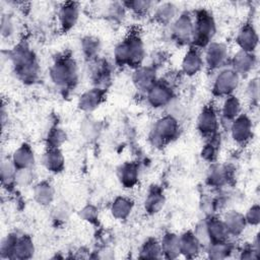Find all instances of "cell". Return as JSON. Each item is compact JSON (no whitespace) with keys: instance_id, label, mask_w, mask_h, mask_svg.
I'll list each match as a JSON object with an SVG mask.
<instances>
[{"instance_id":"cell-18","label":"cell","mask_w":260,"mask_h":260,"mask_svg":"<svg viewBox=\"0 0 260 260\" xmlns=\"http://www.w3.org/2000/svg\"><path fill=\"white\" fill-rule=\"evenodd\" d=\"M205 222L210 243L224 242L226 240L229 233L222 220L215 217H211Z\"/></svg>"},{"instance_id":"cell-28","label":"cell","mask_w":260,"mask_h":260,"mask_svg":"<svg viewBox=\"0 0 260 260\" xmlns=\"http://www.w3.org/2000/svg\"><path fill=\"white\" fill-rule=\"evenodd\" d=\"M133 203L130 199L125 197H118L112 204L111 211L118 219H125L131 212Z\"/></svg>"},{"instance_id":"cell-17","label":"cell","mask_w":260,"mask_h":260,"mask_svg":"<svg viewBox=\"0 0 260 260\" xmlns=\"http://www.w3.org/2000/svg\"><path fill=\"white\" fill-rule=\"evenodd\" d=\"M11 160L17 170L30 169L35 161L34 151L29 145L22 144L14 151Z\"/></svg>"},{"instance_id":"cell-32","label":"cell","mask_w":260,"mask_h":260,"mask_svg":"<svg viewBox=\"0 0 260 260\" xmlns=\"http://www.w3.org/2000/svg\"><path fill=\"white\" fill-rule=\"evenodd\" d=\"M16 173H17V169L13 165L12 160L3 161L1 166L2 184L10 186L13 182H16Z\"/></svg>"},{"instance_id":"cell-33","label":"cell","mask_w":260,"mask_h":260,"mask_svg":"<svg viewBox=\"0 0 260 260\" xmlns=\"http://www.w3.org/2000/svg\"><path fill=\"white\" fill-rule=\"evenodd\" d=\"M230 250V246L224 242H216V243H210L208 254L209 257L212 259H221L228 256Z\"/></svg>"},{"instance_id":"cell-34","label":"cell","mask_w":260,"mask_h":260,"mask_svg":"<svg viewBox=\"0 0 260 260\" xmlns=\"http://www.w3.org/2000/svg\"><path fill=\"white\" fill-rule=\"evenodd\" d=\"M228 180L226 170L221 167H214L208 175V182L213 186H220Z\"/></svg>"},{"instance_id":"cell-26","label":"cell","mask_w":260,"mask_h":260,"mask_svg":"<svg viewBox=\"0 0 260 260\" xmlns=\"http://www.w3.org/2000/svg\"><path fill=\"white\" fill-rule=\"evenodd\" d=\"M161 254L167 258H176L180 254L179 248V237L174 234H167L164 236L161 244Z\"/></svg>"},{"instance_id":"cell-41","label":"cell","mask_w":260,"mask_h":260,"mask_svg":"<svg viewBox=\"0 0 260 260\" xmlns=\"http://www.w3.org/2000/svg\"><path fill=\"white\" fill-rule=\"evenodd\" d=\"M81 213L83 218H85V220L92 221L96 218V209L93 206H86Z\"/></svg>"},{"instance_id":"cell-29","label":"cell","mask_w":260,"mask_h":260,"mask_svg":"<svg viewBox=\"0 0 260 260\" xmlns=\"http://www.w3.org/2000/svg\"><path fill=\"white\" fill-rule=\"evenodd\" d=\"M34 196H35V199L40 204L47 205V204L51 203L53 196H54V191L50 184L43 182L35 187Z\"/></svg>"},{"instance_id":"cell-30","label":"cell","mask_w":260,"mask_h":260,"mask_svg":"<svg viewBox=\"0 0 260 260\" xmlns=\"http://www.w3.org/2000/svg\"><path fill=\"white\" fill-rule=\"evenodd\" d=\"M177 14V7L173 3H162L156 7L155 19L161 23H168L172 21Z\"/></svg>"},{"instance_id":"cell-25","label":"cell","mask_w":260,"mask_h":260,"mask_svg":"<svg viewBox=\"0 0 260 260\" xmlns=\"http://www.w3.org/2000/svg\"><path fill=\"white\" fill-rule=\"evenodd\" d=\"M240 111H241L240 101L234 95L226 96L221 108L222 118L225 121L232 123L240 115Z\"/></svg>"},{"instance_id":"cell-38","label":"cell","mask_w":260,"mask_h":260,"mask_svg":"<svg viewBox=\"0 0 260 260\" xmlns=\"http://www.w3.org/2000/svg\"><path fill=\"white\" fill-rule=\"evenodd\" d=\"M17 237L15 235H9L6 237L5 240H3L1 244V254L2 257L6 258H11L13 254V250L15 247V244L17 242Z\"/></svg>"},{"instance_id":"cell-23","label":"cell","mask_w":260,"mask_h":260,"mask_svg":"<svg viewBox=\"0 0 260 260\" xmlns=\"http://www.w3.org/2000/svg\"><path fill=\"white\" fill-rule=\"evenodd\" d=\"M164 204L165 196L161 190L156 186L151 187L145 199V210L149 213H156L162 208Z\"/></svg>"},{"instance_id":"cell-12","label":"cell","mask_w":260,"mask_h":260,"mask_svg":"<svg viewBox=\"0 0 260 260\" xmlns=\"http://www.w3.org/2000/svg\"><path fill=\"white\" fill-rule=\"evenodd\" d=\"M79 15V7L75 2L64 3L59 10L60 25L64 30L70 29L76 23Z\"/></svg>"},{"instance_id":"cell-16","label":"cell","mask_w":260,"mask_h":260,"mask_svg":"<svg viewBox=\"0 0 260 260\" xmlns=\"http://www.w3.org/2000/svg\"><path fill=\"white\" fill-rule=\"evenodd\" d=\"M200 246L201 244L199 243L198 239L191 232L184 233L181 237H179L180 254H183L185 257H195L200 251Z\"/></svg>"},{"instance_id":"cell-9","label":"cell","mask_w":260,"mask_h":260,"mask_svg":"<svg viewBox=\"0 0 260 260\" xmlns=\"http://www.w3.org/2000/svg\"><path fill=\"white\" fill-rule=\"evenodd\" d=\"M218 125L219 122L216 111L212 106H206L199 114L197 120V128L199 132L202 135L208 136L210 138L215 135L218 129Z\"/></svg>"},{"instance_id":"cell-14","label":"cell","mask_w":260,"mask_h":260,"mask_svg":"<svg viewBox=\"0 0 260 260\" xmlns=\"http://www.w3.org/2000/svg\"><path fill=\"white\" fill-rule=\"evenodd\" d=\"M203 65V59L196 48H191L186 53L182 61V70L188 75L192 76L199 72Z\"/></svg>"},{"instance_id":"cell-24","label":"cell","mask_w":260,"mask_h":260,"mask_svg":"<svg viewBox=\"0 0 260 260\" xmlns=\"http://www.w3.org/2000/svg\"><path fill=\"white\" fill-rule=\"evenodd\" d=\"M35 251L31 239L28 236H22L17 239L11 259H28Z\"/></svg>"},{"instance_id":"cell-1","label":"cell","mask_w":260,"mask_h":260,"mask_svg":"<svg viewBox=\"0 0 260 260\" xmlns=\"http://www.w3.org/2000/svg\"><path fill=\"white\" fill-rule=\"evenodd\" d=\"M114 56L119 65L138 67L144 58V47L139 36L130 34L116 46Z\"/></svg>"},{"instance_id":"cell-6","label":"cell","mask_w":260,"mask_h":260,"mask_svg":"<svg viewBox=\"0 0 260 260\" xmlns=\"http://www.w3.org/2000/svg\"><path fill=\"white\" fill-rule=\"evenodd\" d=\"M173 96V87L167 80L155 81L154 84L146 91L147 102L153 108H162L168 106Z\"/></svg>"},{"instance_id":"cell-4","label":"cell","mask_w":260,"mask_h":260,"mask_svg":"<svg viewBox=\"0 0 260 260\" xmlns=\"http://www.w3.org/2000/svg\"><path fill=\"white\" fill-rule=\"evenodd\" d=\"M193 30V42L198 46H205L210 44L215 32V23L212 15L206 10H199L196 13Z\"/></svg>"},{"instance_id":"cell-19","label":"cell","mask_w":260,"mask_h":260,"mask_svg":"<svg viewBox=\"0 0 260 260\" xmlns=\"http://www.w3.org/2000/svg\"><path fill=\"white\" fill-rule=\"evenodd\" d=\"M222 221L228 230L229 235L233 236L240 235L244 231L247 223L245 216L238 211H229L224 215Z\"/></svg>"},{"instance_id":"cell-35","label":"cell","mask_w":260,"mask_h":260,"mask_svg":"<svg viewBox=\"0 0 260 260\" xmlns=\"http://www.w3.org/2000/svg\"><path fill=\"white\" fill-rule=\"evenodd\" d=\"M66 140V133L59 128L53 129L48 136L49 148H59V146Z\"/></svg>"},{"instance_id":"cell-37","label":"cell","mask_w":260,"mask_h":260,"mask_svg":"<svg viewBox=\"0 0 260 260\" xmlns=\"http://www.w3.org/2000/svg\"><path fill=\"white\" fill-rule=\"evenodd\" d=\"M99 41L92 37H87L82 41V50L88 58L95 56L99 52Z\"/></svg>"},{"instance_id":"cell-10","label":"cell","mask_w":260,"mask_h":260,"mask_svg":"<svg viewBox=\"0 0 260 260\" xmlns=\"http://www.w3.org/2000/svg\"><path fill=\"white\" fill-rule=\"evenodd\" d=\"M231 134L236 142L246 143L252 136L251 120L246 115H239L231 123Z\"/></svg>"},{"instance_id":"cell-42","label":"cell","mask_w":260,"mask_h":260,"mask_svg":"<svg viewBox=\"0 0 260 260\" xmlns=\"http://www.w3.org/2000/svg\"><path fill=\"white\" fill-rule=\"evenodd\" d=\"M13 31V22L10 18H6L2 20V35L5 37H9Z\"/></svg>"},{"instance_id":"cell-7","label":"cell","mask_w":260,"mask_h":260,"mask_svg":"<svg viewBox=\"0 0 260 260\" xmlns=\"http://www.w3.org/2000/svg\"><path fill=\"white\" fill-rule=\"evenodd\" d=\"M240 75L233 69H223L215 77L213 82V92L219 96H229L238 87Z\"/></svg>"},{"instance_id":"cell-3","label":"cell","mask_w":260,"mask_h":260,"mask_svg":"<svg viewBox=\"0 0 260 260\" xmlns=\"http://www.w3.org/2000/svg\"><path fill=\"white\" fill-rule=\"evenodd\" d=\"M179 123L177 119L170 115L159 118L151 131L150 138L155 146H164L178 136Z\"/></svg>"},{"instance_id":"cell-40","label":"cell","mask_w":260,"mask_h":260,"mask_svg":"<svg viewBox=\"0 0 260 260\" xmlns=\"http://www.w3.org/2000/svg\"><path fill=\"white\" fill-rule=\"evenodd\" d=\"M260 218V209H259V206L258 205H254L252 206L246 216H245V219H246V222L249 223V224H252V225H256L259 223V219Z\"/></svg>"},{"instance_id":"cell-15","label":"cell","mask_w":260,"mask_h":260,"mask_svg":"<svg viewBox=\"0 0 260 260\" xmlns=\"http://www.w3.org/2000/svg\"><path fill=\"white\" fill-rule=\"evenodd\" d=\"M133 81L135 86L139 90L147 91L156 81L155 69L152 67H139L136 69L133 75Z\"/></svg>"},{"instance_id":"cell-11","label":"cell","mask_w":260,"mask_h":260,"mask_svg":"<svg viewBox=\"0 0 260 260\" xmlns=\"http://www.w3.org/2000/svg\"><path fill=\"white\" fill-rule=\"evenodd\" d=\"M228 59L226 47L221 43H210L208 44L205 60L207 66L210 69H217L225 63Z\"/></svg>"},{"instance_id":"cell-2","label":"cell","mask_w":260,"mask_h":260,"mask_svg":"<svg viewBox=\"0 0 260 260\" xmlns=\"http://www.w3.org/2000/svg\"><path fill=\"white\" fill-rule=\"evenodd\" d=\"M15 73L23 82H34L38 75V64L34 54L24 48L17 49L13 55Z\"/></svg>"},{"instance_id":"cell-5","label":"cell","mask_w":260,"mask_h":260,"mask_svg":"<svg viewBox=\"0 0 260 260\" xmlns=\"http://www.w3.org/2000/svg\"><path fill=\"white\" fill-rule=\"evenodd\" d=\"M76 64L69 58H61L52 66L50 75L59 86H69L76 80Z\"/></svg>"},{"instance_id":"cell-13","label":"cell","mask_w":260,"mask_h":260,"mask_svg":"<svg viewBox=\"0 0 260 260\" xmlns=\"http://www.w3.org/2000/svg\"><path fill=\"white\" fill-rule=\"evenodd\" d=\"M237 43L242 51L252 53L258 43V36L252 24H245L240 29L237 36Z\"/></svg>"},{"instance_id":"cell-31","label":"cell","mask_w":260,"mask_h":260,"mask_svg":"<svg viewBox=\"0 0 260 260\" xmlns=\"http://www.w3.org/2000/svg\"><path fill=\"white\" fill-rule=\"evenodd\" d=\"M160 254H161L160 244L154 239H149L142 246L139 257L144 259H151V258H158Z\"/></svg>"},{"instance_id":"cell-22","label":"cell","mask_w":260,"mask_h":260,"mask_svg":"<svg viewBox=\"0 0 260 260\" xmlns=\"http://www.w3.org/2000/svg\"><path fill=\"white\" fill-rule=\"evenodd\" d=\"M103 99V91L101 88H92L80 95L78 106L83 111H91L95 109Z\"/></svg>"},{"instance_id":"cell-39","label":"cell","mask_w":260,"mask_h":260,"mask_svg":"<svg viewBox=\"0 0 260 260\" xmlns=\"http://www.w3.org/2000/svg\"><path fill=\"white\" fill-rule=\"evenodd\" d=\"M128 8H130L133 12L137 14H143L147 12V10L151 7V2L149 1H142V0H135L126 3Z\"/></svg>"},{"instance_id":"cell-21","label":"cell","mask_w":260,"mask_h":260,"mask_svg":"<svg viewBox=\"0 0 260 260\" xmlns=\"http://www.w3.org/2000/svg\"><path fill=\"white\" fill-rule=\"evenodd\" d=\"M44 165L52 173H59L64 167V157L59 148H49L43 158Z\"/></svg>"},{"instance_id":"cell-8","label":"cell","mask_w":260,"mask_h":260,"mask_svg":"<svg viewBox=\"0 0 260 260\" xmlns=\"http://www.w3.org/2000/svg\"><path fill=\"white\" fill-rule=\"evenodd\" d=\"M194 22L188 13H182L178 16L172 25L173 38L181 44H186L193 40Z\"/></svg>"},{"instance_id":"cell-36","label":"cell","mask_w":260,"mask_h":260,"mask_svg":"<svg viewBox=\"0 0 260 260\" xmlns=\"http://www.w3.org/2000/svg\"><path fill=\"white\" fill-rule=\"evenodd\" d=\"M211 139L209 140L208 143H206L202 149L201 155L204 159L206 160H213L216 157L217 153V146H218V141L215 139L214 136L210 137Z\"/></svg>"},{"instance_id":"cell-20","label":"cell","mask_w":260,"mask_h":260,"mask_svg":"<svg viewBox=\"0 0 260 260\" xmlns=\"http://www.w3.org/2000/svg\"><path fill=\"white\" fill-rule=\"evenodd\" d=\"M255 64L254 55L250 52L239 51L233 59V69L240 75L246 74L253 68Z\"/></svg>"},{"instance_id":"cell-27","label":"cell","mask_w":260,"mask_h":260,"mask_svg":"<svg viewBox=\"0 0 260 260\" xmlns=\"http://www.w3.org/2000/svg\"><path fill=\"white\" fill-rule=\"evenodd\" d=\"M119 178L121 183L127 187L130 188L134 186L137 182L138 178V169L135 164H125L121 167V170L119 172Z\"/></svg>"}]
</instances>
